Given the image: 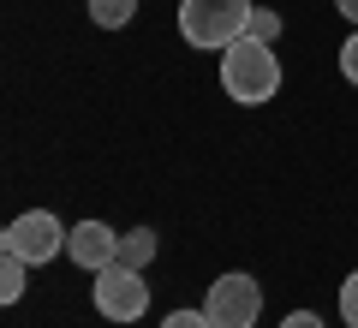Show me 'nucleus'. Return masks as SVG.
Returning <instances> with one entry per match:
<instances>
[{
    "label": "nucleus",
    "instance_id": "obj_5",
    "mask_svg": "<svg viewBox=\"0 0 358 328\" xmlns=\"http://www.w3.org/2000/svg\"><path fill=\"white\" fill-rule=\"evenodd\" d=\"M203 311L215 316V328H257V316H263V287L233 269V275H221L215 287H209Z\"/></svg>",
    "mask_w": 358,
    "mask_h": 328
},
{
    "label": "nucleus",
    "instance_id": "obj_1",
    "mask_svg": "<svg viewBox=\"0 0 358 328\" xmlns=\"http://www.w3.org/2000/svg\"><path fill=\"white\" fill-rule=\"evenodd\" d=\"M221 90H227L239 108H263V101L281 96V60L275 48L257 36H239L233 48H221Z\"/></svg>",
    "mask_w": 358,
    "mask_h": 328
},
{
    "label": "nucleus",
    "instance_id": "obj_13",
    "mask_svg": "<svg viewBox=\"0 0 358 328\" xmlns=\"http://www.w3.org/2000/svg\"><path fill=\"white\" fill-rule=\"evenodd\" d=\"M341 78H346V84H358V30L341 42Z\"/></svg>",
    "mask_w": 358,
    "mask_h": 328
},
{
    "label": "nucleus",
    "instance_id": "obj_7",
    "mask_svg": "<svg viewBox=\"0 0 358 328\" xmlns=\"http://www.w3.org/2000/svg\"><path fill=\"white\" fill-rule=\"evenodd\" d=\"M150 257H155V233L150 227L120 233V263H126V269H150Z\"/></svg>",
    "mask_w": 358,
    "mask_h": 328
},
{
    "label": "nucleus",
    "instance_id": "obj_8",
    "mask_svg": "<svg viewBox=\"0 0 358 328\" xmlns=\"http://www.w3.org/2000/svg\"><path fill=\"white\" fill-rule=\"evenodd\" d=\"M131 13H138V0H90V18L102 30H120V24H131Z\"/></svg>",
    "mask_w": 358,
    "mask_h": 328
},
{
    "label": "nucleus",
    "instance_id": "obj_4",
    "mask_svg": "<svg viewBox=\"0 0 358 328\" xmlns=\"http://www.w3.org/2000/svg\"><path fill=\"white\" fill-rule=\"evenodd\" d=\"M90 299H96V311L108 316V322H138L143 311H150V287H143V269H102L96 275V287H90Z\"/></svg>",
    "mask_w": 358,
    "mask_h": 328
},
{
    "label": "nucleus",
    "instance_id": "obj_11",
    "mask_svg": "<svg viewBox=\"0 0 358 328\" xmlns=\"http://www.w3.org/2000/svg\"><path fill=\"white\" fill-rule=\"evenodd\" d=\"M162 328H215V316L209 311H167Z\"/></svg>",
    "mask_w": 358,
    "mask_h": 328
},
{
    "label": "nucleus",
    "instance_id": "obj_2",
    "mask_svg": "<svg viewBox=\"0 0 358 328\" xmlns=\"http://www.w3.org/2000/svg\"><path fill=\"white\" fill-rule=\"evenodd\" d=\"M257 0H179V36L185 48H233L251 24Z\"/></svg>",
    "mask_w": 358,
    "mask_h": 328
},
{
    "label": "nucleus",
    "instance_id": "obj_9",
    "mask_svg": "<svg viewBox=\"0 0 358 328\" xmlns=\"http://www.w3.org/2000/svg\"><path fill=\"white\" fill-rule=\"evenodd\" d=\"M24 275H30V263L6 251V263H0V299H6V304H18V299H24Z\"/></svg>",
    "mask_w": 358,
    "mask_h": 328
},
{
    "label": "nucleus",
    "instance_id": "obj_15",
    "mask_svg": "<svg viewBox=\"0 0 358 328\" xmlns=\"http://www.w3.org/2000/svg\"><path fill=\"white\" fill-rule=\"evenodd\" d=\"M334 6H341V18H346L352 30H358V0H334Z\"/></svg>",
    "mask_w": 358,
    "mask_h": 328
},
{
    "label": "nucleus",
    "instance_id": "obj_14",
    "mask_svg": "<svg viewBox=\"0 0 358 328\" xmlns=\"http://www.w3.org/2000/svg\"><path fill=\"white\" fill-rule=\"evenodd\" d=\"M281 328H322V316L317 311H293V316H281Z\"/></svg>",
    "mask_w": 358,
    "mask_h": 328
},
{
    "label": "nucleus",
    "instance_id": "obj_3",
    "mask_svg": "<svg viewBox=\"0 0 358 328\" xmlns=\"http://www.w3.org/2000/svg\"><path fill=\"white\" fill-rule=\"evenodd\" d=\"M66 233H72V227H60L48 209H24V215H13V221H6L0 251H13V257H24L30 269H42V263H54V257L66 251Z\"/></svg>",
    "mask_w": 358,
    "mask_h": 328
},
{
    "label": "nucleus",
    "instance_id": "obj_6",
    "mask_svg": "<svg viewBox=\"0 0 358 328\" xmlns=\"http://www.w3.org/2000/svg\"><path fill=\"white\" fill-rule=\"evenodd\" d=\"M66 257H72L78 269H90V275H102V269L120 263V233L108 227V221H78V227L66 233Z\"/></svg>",
    "mask_w": 358,
    "mask_h": 328
},
{
    "label": "nucleus",
    "instance_id": "obj_10",
    "mask_svg": "<svg viewBox=\"0 0 358 328\" xmlns=\"http://www.w3.org/2000/svg\"><path fill=\"white\" fill-rule=\"evenodd\" d=\"M245 36H257V42H268V48H275V36H281V13L251 6V24H245Z\"/></svg>",
    "mask_w": 358,
    "mask_h": 328
},
{
    "label": "nucleus",
    "instance_id": "obj_12",
    "mask_svg": "<svg viewBox=\"0 0 358 328\" xmlns=\"http://www.w3.org/2000/svg\"><path fill=\"white\" fill-rule=\"evenodd\" d=\"M341 316H346V328H358V269L341 280Z\"/></svg>",
    "mask_w": 358,
    "mask_h": 328
}]
</instances>
